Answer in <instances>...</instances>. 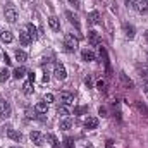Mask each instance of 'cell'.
I'll use <instances>...</instances> for the list:
<instances>
[{
    "label": "cell",
    "mask_w": 148,
    "mask_h": 148,
    "mask_svg": "<svg viewBox=\"0 0 148 148\" xmlns=\"http://www.w3.org/2000/svg\"><path fill=\"white\" fill-rule=\"evenodd\" d=\"M77 38H74L73 33H67L66 36H64V47H66V50L67 52H76L77 50Z\"/></svg>",
    "instance_id": "cell-1"
},
{
    "label": "cell",
    "mask_w": 148,
    "mask_h": 148,
    "mask_svg": "<svg viewBox=\"0 0 148 148\" xmlns=\"http://www.w3.org/2000/svg\"><path fill=\"white\" fill-rule=\"evenodd\" d=\"M3 14H5V19H7L9 23H16V21H17V10H16L14 3H7Z\"/></svg>",
    "instance_id": "cell-2"
},
{
    "label": "cell",
    "mask_w": 148,
    "mask_h": 148,
    "mask_svg": "<svg viewBox=\"0 0 148 148\" xmlns=\"http://www.w3.org/2000/svg\"><path fill=\"white\" fill-rule=\"evenodd\" d=\"M10 114H12V107H10V103L7 102V100H0V117L2 119H9L10 117Z\"/></svg>",
    "instance_id": "cell-3"
},
{
    "label": "cell",
    "mask_w": 148,
    "mask_h": 148,
    "mask_svg": "<svg viewBox=\"0 0 148 148\" xmlns=\"http://www.w3.org/2000/svg\"><path fill=\"white\" fill-rule=\"evenodd\" d=\"M53 76H55V79H59V81H64V79L67 77V71H66L64 64H60V62H57V64H55Z\"/></svg>",
    "instance_id": "cell-4"
},
{
    "label": "cell",
    "mask_w": 148,
    "mask_h": 148,
    "mask_svg": "<svg viewBox=\"0 0 148 148\" xmlns=\"http://www.w3.org/2000/svg\"><path fill=\"white\" fill-rule=\"evenodd\" d=\"M29 138H31V141H33L36 147H41V145H43V141H45V136H43L40 131H31Z\"/></svg>",
    "instance_id": "cell-5"
},
{
    "label": "cell",
    "mask_w": 148,
    "mask_h": 148,
    "mask_svg": "<svg viewBox=\"0 0 148 148\" xmlns=\"http://www.w3.org/2000/svg\"><path fill=\"white\" fill-rule=\"evenodd\" d=\"M60 102H62V105H71V103H74V95L69 93V91H62L60 93Z\"/></svg>",
    "instance_id": "cell-6"
},
{
    "label": "cell",
    "mask_w": 148,
    "mask_h": 148,
    "mask_svg": "<svg viewBox=\"0 0 148 148\" xmlns=\"http://www.w3.org/2000/svg\"><path fill=\"white\" fill-rule=\"evenodd\" d=\"M100 59L103 60V64H105V71L110 74V64H109V57H107V50L103 48V47H100Z\"/></svg>",
    "instance_id": "cell-7"
},
{
    "label": "cell",
    "mask_w": 148,
    "mask_h": 148,
    "mask_svg": "<svg viewBox=\"0 0 148 148\" xmlns=\"http://www.w3.org/2000/svg\"><path fill=\"white\" fill-rule=\"evenodd\" d=\"M35 112L40 114V115H45L48 112V103L47 102H38L36 105H35Z\"/></svg>",
    "instance_id": "cell-8"
},
{
    "label": "cell",
    "mask_w": 148,
    "mask_h": 148,
    "mask_svg": "<svg viewBox=\"0 0 148 148\" xmlns=\"http://www.w3.org/2000/svg\"><path fill=\"white\" fill-rule=\"evenodd\" d=\"M48 26H50L52 31H60V23H59V19H57L55 16L48 17Z\"/></svg>",
    "instance_id": "cell-9"
},
{
    "label": "cell",
    "mask_w": 148,
    "mask_h": 148,
    "mask_svg": "<svg viewBox=\"0 0 148 148\" xmlns=\"http://www.w3.org/2000/svg\"><path fill=\"white\" fill-rule=\"evenodd\" d=\"M98 126V119L97 117H86L84 119V127L86 129H95Z\"/></svg>",
    "instance_id": "cell-10"
},
{
    "label": "cell",
    "mask_w": 148,
    "mask_h": 148,
    "mask_svg": "<svg viewBox=\"0 0 148 148\" xmlns=\"http://www.w3.org/2000/svg\"><path fill=\"white\" fill-rule=\"evenodd\" d=\"M88 24H100V14H98L97 10L90 12V16H88Z\"/></svg>",
    "instance_id": "cell-11"
},
{
    "label": "cell",
    "mask_w": 148,
    "mask_h": 148,
    "mask_svg": "<svg viewBox=\"0 0 148 148\" xmlns=\"http://www.w3.org/2000/svg\"><path fill=\"white\" fill-rule=\"evenodd\" d=\"M81 59H83L84 62H91V60H95V53H93L91 50H83V52H81Z\"/></svg>",
    "instance_id": "cell-12"
},
{
    "label": "cell",
    "mask_w": 148,
    "mask_h": 148,
    "mask_svg": "<svg viewBox=\"0 0 148 148\" xmlns=\"http://www.w3.org/2000/svg\"><path fill=\"white\" fill-rule=\"evenodd\" d=\"M7 136H9L10 140H14V141H21V140H23V134H21L19 131H16V129H9V131H7Z\"/></svg>",
    "instance_id": "cell-13"
},
{
    "label": "cell",
    "mask_w": 148,
    "mask_h": 148,
    "mask_svg": "<svg viewBox=\"0 0 148 148\" xmlns=\"http://www.w3.org/2000/svg\"><path fill=\"white\" fill-rule=\"evenodd\" d=\"M19 41H21L24 47L31 43V36L28 35V31H19Z\"/></svg>",
    "instance_id": "cell-14"
},
{
    "label": "cell",
    "mask_w": 148,
    "mask_h": 148,
    "mask_svg": "<svg viewBox=\"0 0 148 148\" xmlns=\"http://www.w3.org/2000/svg\"><path fill=\"white\" fill-rule=\"evenodd\" d=\"M88 40L91 45H100V36L97 31H88Z\"/></svg>",
    "instance_id": "cell-15"
},
{
    "label": "cell",
    "mask_w": 148,
    "mask_h": 148,
    "mask_svg": "<svg viewBox=\"0 0 148 148\" xmlns=\"http://www.w3.org/2000/svg\"><path fill=\"white\" fill-rule=\"evenodd\" d=\"M124 33H126V38H129V40H133L134 38V26L133 24H124Z\"/></svg>",
    "instance_id": "cell-16"
},
{
    "label": "cell",
    "mask_w": 148,
    "mask_h": 148,
    "mask_svg": "<svg viewBox=\"0 0 148 148\" xmlns=\"http://www.w3.org/2000/svg\"><path fill=\"white\" fill-rule=\"evenodd\" d=\"M47 140H48V143H50V147H52V148H60L59 140H57V136H55V134L48 133V134H47Z\"/></svg>",
    "instance_id": "cell-17"
},
{
    "label": "cell",
    "mask_w": 148,
    "mask_h": 148,
    "mask_svg": "<svg viewBox=\"0 0 148 148\" xmlns=\"http://www.w3.org/2000/svg\"><path fill=\"white\" fill-rule=\"evenodd\" d=\"M26 31H28V35L31 36V40H36L38 38V29H36L35 24H28V26H26Z\"/></svg>",
    "instance_id": "cell-18"
},
{
    "label": "cell",
    "mask_w": 148,
    "mask_h": 148,
    "mask_svg": "<svg viewBox=\"0 0 148 148\" xmlns=\"http://www.w3.org/2000/svg\"><path fill=\"white\" fill-rule=\"evenodd\" d=\"M66 17L69 19V23H71V24H74V26H76V28L79 29V21H77V17L74 16L71 10H66Z\"/></svg>",
    "instance_id": "cell-19"
},
{
    "label": "cell",
    "mask_w": 148,
    "mask_h": 148,
    "mask_svg": "<svg viewBox=\"0 0 148 148\" xmlns=\"http://www.w3.org/2000/svg\"><path fill=\"white\" fill-rule=\"evenodd\" d=\"M0 40H2L3 43H10V41L14 40V36H12L10 31H2V33H0Z\"/></svg>",
    "instance_id": "cell-20"
},
{
    "label": "cell",
    "mask_w": 148,
    "mask_h": 148,
    "mask_svg": "<svg viewBox=\"0 0 148 148\" xmlns=\"http://www.w3.org/2000/svg\"><path fill=\"white\" fill-rule=\"evenodd\" d=\"M26 74H28L26 67H24V66H21V67H17V69L14 71V77H16V79H21V77H24Z\"/></svg>",
    "instance_id": "cell-21"
},
{
    "label": "cell",
    "mask_w": 148,
    "mask_h": 148,
    "mask_svg": "<svg viewBox=\"0 0 148 148\" xmlns=\"http://www.w3.org/2000/svg\"><path fill=\"white\" fill-rule=\"evenodd\" d=\"M23 93H24V95H31V93H33V83H31V81H26V83L23 84Z\"/></svg>",
    "instance_id": "cell-22"
},
{
    "label": "cell",
    "mask_w": 148,
    "mask_h": 148,
    "mask_svg": "<svg viewBox=\"0 0 148 148\" xmlns=\"http://www.w3.org/2000/svg\"><path fill=\"white\" fill-rule=\"evenodd\" d=\"M73 127V121L67 117V119H64V121H60V129H64V131H67V129H71Z\"/></svg>",
    "instance_id": "cell-23"
},
{
    "label": "cell",
    "mask_w": 148,
    "mask_h": 148,
    "mask_svg": "<svg viewBox=\"0 0 148 148\" xmlns=\"http://www.w3.org/2000/svg\"><path fill=\"white\" fill-rule=\"evenodd\" d=\"M26 59H28L26 52H23V50H16V60H19V62H26Z\"/></svg>",
    "instance_id": "cell-24"
},
{
    "label": "cell",
    "mask_w": 148,
    "mask_h": 148,
    "mask_svg": "<svg viewBox=\"0 0 148 148\" xmlns=\"http://www.w3.org/2000/svg\"><path fill=\"white\" fill-rule=\"evenodd\" d=\"M140 76H141L143 83H148V67H140Z\"/></svg>",
    "instance_id": "cell-25"
},
{
    "label": "cell",
    "mask_w": 148,
    "mask_h": 148,
    "mask_svg": "<svg viewBox=\"0 0 148 148\" xmlns=\"http://www.w3.org/2000/svg\"><path fill=\"white\" fill-rule=\"evenodd\" d=\"M136 107H138V110L141 112V114H145L148 117V109H147V105L145 103H141V102H136Z\"/></svg>",
    "instance_id": "cell-26"
},
{
    "label": "cell",
    "mask_w": 148,
    "mask_h": 148,
    "mask_svg": "<svg viewBox=\"0 0 148 148\" xmlns=\"http://www.w3.org/2000/svg\"><path fill=\"white\" fill-rule=\"evenodd\" d=\"M57 114H59V115H64V117H66V115H69V109H67L66 105H60V107L57 109Z\"/></svg>",
    "instance_id": "cell-27"
},
{
    "label": "cell",
    "mask_w": 148,
    "mask_h": 148,
    "mask_svg": "<svg viewBox=\"0 0 148 148\" xmlns=\"http://www.w3.org/2000/svg\"><path fill=\"white\" fill-rule=\"evenodd\" d=\"M121 79L126 83V86H127V88H133V81H131V79H127V76H126L124 73H121Z\"/></svg>",
    "instance_id": "cell-28"
},
{
    "label": "cell",
    "mask_w": 148,
    "mask_h": 148,
    "mask_svg": "<svg viewBox=\"0 0 148 148\" xmlns=\"http://www.w3.org/2000/svg\"><path fill=\"white\" fill-rule=\"evenodd\" d=\"M9 71H7V69H2V71H0V81H7V79H9Z\"/></svg>",
    "instance_id": "cell-29"
},
{
    "label": "cell",
    "mask_w": 148,
    "mask_h": 148,
    "mask_svg": "<svg viewBox=\"0 0 148 148\" xmlns=\"http://www.w3.org/2000/svg\"><path fill=\"white\" fill-rule=\"evenodd\" d=\"M64 147L66 148H74V140L73 138H66V140H64Z\"/></svg>",
    "instance_id": "cell-30"
},
{
    "label": "cell",
    "mask_w": 148,
    "mask_h": 148,
    "mask_svg": "<svg viewBox=\"0 0 148 148\" xmlns=\"http://www.w3.org/2000/svg\"><path fill=\"white\" fill-rule=\"evenodd\" d=\"M97 90H100V91H105V90H107V88H105V81H102V79H100V81L97 83Z\"/></svg>",
    "instance_id": "cell-31"
},
{
    "label": "cell",
    "mask_w": 148,
    "mask_h": 148,
    "mask_svg": "<svg viewBox=\"0 0 148 148\" xmlns=\"http://www.w3.org/2000/svg\"><path fill=\"white\" fill-rule=\"evenodd\" d=\"M53 98H55V97H53L52 93H47V95H45V98H43V102H47V103H52V102H53Z\"/></svg>",
    "instance_id": "cell-32"
},
{
    "label": "cell",
    "mask_w": 148,
    "mask_h": 148,
    "mask_svg": "<svg viewBox=\"0 0 148 148\" xmlns=\"http://www.w3.org/2000/svg\"><path fill=\"white\" fill-rule=\"evenodd\" d=\"M35 114H36L35 110H29V109H28V110H26V117H28V119H35V117H36Z\"/></svg>",
    "instance_id": "cell-33"
},
{
    "label": "cell",
    "mask_w": 148,
    "mask_h": 148,
    "mask_svg": "<svg viewBox=\"0 0 148 148\" xmlns=\"http://www.w3.org/2000/svg\"><path fill=\"white\" fill-rule=\"evenodd\" d=\"M28 77H29L28 81H31V83H35V77H36V76H35V73H33V71H29V73H28Z\"/></svg>",
    "instance_id": "cell-34"
},
{
    "label": "cell",
    "mask_w": 148,
    "mask_h": 148,
    "mask_svg": "<svg viewBox=\"0 0 148 148\" xmlns=\"http://www.w3.org/2000/svg\"><path fill=\"white\" fill-rule=\"evenodd\" d=\"M3 60H5V64H7V66H10V64H12V60L9 59V55H7V53H3Z\"/></svg>",
    "instance_id": "cell-35"
},
{
    "label": "cell",
    "mask_w": 148,
    "mask_h": 148,
    "mask_svg": "<svg viewBox=\"0 0 148 148\" xmlns=\"http://www.w3.org/2000/svg\"><path fill=\"white\" fill-rule=\"evenodd\" d=\"M98 114H100V115H102V117H105V114H107V110H105V109H103V107H100V110H98Z\"/></svg>",
    "instance_id": "cell-36"
},
{
    "label": "cell",
    "mask_w": 148,
    "mask_h": 148,
    "mask_svg": "<svg viewBox=\"0 0 148 148\" xmlns=\"http://www.w3.org/2000/svg\"><path fill=\"white\" fill-rule=\"evenodd\" d=\"M84 112V109L83 107H77V109H74V114H83Z\"/></svg>",
    "instance_id": "cell-37"
},
{
    "label": "cell",
    "mask_w": 148,
    "mask_h": 148,
    "mask_svg": "<svg viewBox=\"0 0 148 148\" xmlns=\"http://www.w3.org/2000/svg\"><path fill=\"white\" fill-rule=\"evenodd\" d=\"M143 90H145V95L148 97V83H143Z\"/></svg>",
    "instance_id": "cell-38"
},
{
    "label": "cell",
    "mask_w": 148,
    "mask_h": 148,
    "mask_svg": "<svg viewBox=\"0 0 148 148\" xmlns=\"http://www.w3.org/2000/svg\"><path fill=\"white\" fill-rule=\"evenodd\" d=\"M84 83H86V86H90V84H91V79H90V77H86V79H84Z\"/></svg>",
    "instance_id": "cell-39"
},
{
    "label": "cell",
    "mask_w": 148,
    "mask_h": 148,
    "mask_svg": "<svg viewBox=\"0 0 148 148\" xmlns=\"http://www.w3.org/2000/svg\"><path fill=\"white\" fill-rule=\"evenodd\" d=\"M126 5L129 7V5H133V0H126Z\"/></svg>",
    "instance_id": "cell-40"
},
{
    "label": "cell",
    "mask_w": 148,
    "mask_h": 148,
    "mask_svg": "<svg viewBox=\"0 0 148 148\" xmlns=\"http://www.w3.org/2000/svg\"><path fill=\"white\" fill-rule=\"evenodd\" d=\"M145 40H147V41H148V29H147V31H145Z\"/></svg>",
    "instance_id": "cell-41"
},
{
    "label": "cell",
    "mask_w": 148,
    "mask_h": 148,
    "mask_svg": "<svg viewBox=\"0 0 148 148\" xmlns=\"http://www.w3.org/2000/svg\"><path fill=\"white\" fill-rule=\"evenodd\" d=\"M69 2H71V3H74V5H76V0H69Z\"/></svg>",
    "instance_id": "cell-42"
},
{
    "label": "cell",
    "mask_w": 148,
    "mask_h": 148,
    "mask_svg": "<svg viewBox=\"0 0 148 148\" xmlns=\"http://www.w3.org/2000/svg\"><path fill=\"white\" fill-rule=\"evenodd\" d=\"M12 148H19V147H12Z\"/></svg>",
    "instance_id": "cell-43"
},
{
    "label": "cell",
    "mask_w": 148,
    "mask_h": 148,
    "mask_svg": "<svg viewBox=\"0 0 148 148\" xmlns=\"http://www.w3.org/2000/svg\"><path fill=\"white\" fill-rule=\"evenodd\" d=\"M147 55H148V53H147Z\"/></svg>",
    "instance_id": "cell-44"
}]
</instances>
